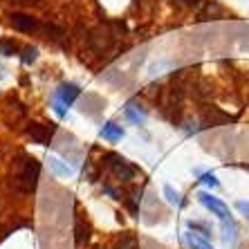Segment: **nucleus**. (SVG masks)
<instances>
[{
    "instance_id": "1",
    "label": "nucleus",
    "mask_w": 249,
    "mask_h": 249,
    "mask_svg": "<svg viewBox=\"0 0 249 249\" xmlns=\"http://www.w3.org/2000/svg\"><path fill=\"white\" fill-rule=\"evenodd\" d=\"M197 202L202 204L204 209H209V211H211L213 215H218L220 220H229V218H231V211H229V207L222 202L220 197H215L213 193L200 191V193H197Z\"/></svg>"
},
{
    "instance_id": "2",
    "label": "nucleus",
    "mask_w": 249,
    "mask_h": 249,
    "mask_svg": "<svg viewBox=\"0 0 249 249\" xmlns=\"http://www.w3.org/2000/svg\"><path fill=\"white\" fill-rule=\"evenodd\" d=\"M38 173H41V164L36 162L34 157H29L27 162H25L23 171L18 175V184L23 191H34L36 184H38Z\"/></svg>"
},
{
    "instance_id": "3",
    "label": "nucleus",
    "mask_w": 249,
    "mask_h": 249,
    "mask_svg": "<svg viewBox=\"0 0 249 249\" xmlns=\"http://www.w3.org/2000/svg\"><path fill=\"white\" fill-rule=\"evenodd\" d=\"M106 160H108V166L115 171V175L117 178H122V180H133L135 175H137V168L128 162L126 157L117 155V153H108Z\"/></svg>"
},
{
    "instance_id": "4",
    "label": "nucleus",
    "mask_w": 249,
    "mask_h": 249,
    "mask_svg": "<svg viewBox=\"0 0 249 249\" xmlns=\"http://www.w3.org/2000/svg\"><path fill=\"white\" fill-rule=\"evenodd\" d=\"M27 133L32 135V139H34L36 144L47 146L50 139H52V135L56 133V124H32V126L27 128Z\"/></svg>"
},
{
    "instance_id": "5",
    "label": "nucleus",
    "mask_w": 249,
    "mask_h": 249,
    "mask_svg": "<svg viewBox=\"0 0 249 249\" xmlns=\"http://www.w3.org/2000/svg\"><path fill=\"white\" fill-rule=\"evenodd\" d=\"M81 94V90H79V86L76 83H72V81H65V83H61V86L56 88V92H54V99H58L61 104H65V106H72L76 101V97Z\"/></svg>"
},
{
    "instance_id": "6",
    "label": "nucleus",
    "mask_w": 249,
    "mask_h": 249,
    "mask_svg": "<svg viewBox=\"0 0 249 249\" xmlns=\"http://www.w3.org/2000/svg\"><path fill=\"white\" fill-rule=\"evenodd\" d=\"M9 23H12L14 29H18V32H36V29H41V23H38L34 16H29V14H12V16H9Z\"/></svg>"
},
{
    "instance_id": "7",
    "label": "nucleus",
    "mask_w": 249,
    "mask_h": 249,
    "mask_svg": "<svg viewBox=\"0 0 249 249\" xmlns=\"http://www.w3.org/2000/svg\"><path fill=\"white\" fill-rule=\"evenodd\" d=\"M124 135H126V130H124L119 124H115V122H106L104 126L99 128V137L106 139V142H110V144H115V142H122Z\"/></svg>"
},
{
    "instance_id": "8",
    "label": "nucleus",
    "mask_w": 249,
    "mask_h": 249,
    "mask_svg": "<svg viewBox=\"0 0 249 249\" xmlns=\"http://www.w3.org/2000/svg\"><path fill=\"white\" fill-rule=\"evenodd\" d=\"M124 115H126V119L130 124H135V126H142V124L146 122V110L137 101H128L126 108H124Z\"/></svg>"
},
{
    "instance_id": "9",
    "label": "nucleus",
    "mask_w": 249,
    "mask_h": 249,
    "mask_svg": "<svg viewBox=\"0 0 249 249\" xmlns=\"http://www.w3.org/2000/svg\"><path fill=\"white\" fill-rule=\"evenodd\" d=\"M202 117H204V124H207V126H218V124H225L231 119V117L225 115V112H222L220 108H215V106H207L202 110Z\"/></svg>"
},
{
    "instance_id": "10",
    "label": "nucleus",
    "mask_w": 249,
    "mask_h": 249,
    "mask_svg": "<svg viewBox=\"0 0 249 249\" xmlns=\"http://www.w3.org/2000/svg\"><path fill=\"white\" fill-rule=\"evenodd\" d=\"M238 225H236V220H222V243L225 245H229V247H233L236 245V240H238Z\"/></svg>"
},
{
    "instance_id": "11",
    "label": "nucleus",
    "mask_w": 249,
    "mask_h": 249,
    "mask_svg": "<svg viewBox=\"0 0 249 249\" xmlns=\"http://www.w3.org/2000/svg\"><path fill=\"white\" fill-rule=\"evenodd\" d=\"M184 240H186V245H189V249H213V245H211L209 238L200 236V233L191 231V229L184 233Z\"/></svg>"
},
{
    "instance_id": "12",
    "label": "nucleus",
    "mask_w": 249,
    "mask_h": 249,
    "mask_svg": "<svg viewBox=\"0 0 249 249\" xmlns=\"http://www.w3.org/2000/svg\"><path fill=\"white\" fill-rule=\"evenodd\" d=\"M193 173L200 178L197 182H200V184H204V186H209V189H218V186H220V180H218V178H215V173H211V171H200V168H196Z\"/></svg>"
},
{
    "instance_id": "13",
    "label": "nucleus",
    "mask_w": 249,
    "mask_h": 249,
    "mask_svg": "<svg viewBox=\"0 0 249 249\" xmlns=\"http://www.w3.org/2000/svg\"><path fill=\"white\" fill-rule=\"evenodd\" d=\"M186 229H191V231H196V233H200V236H204V238H209L211 240V236H213V229L207 225V222H202V220H189L186 222Z\"/></svg>"
},
{
    "instance_id": "14",
    "label": "nucleus",
    "mask_w": 249,
    "mask_h": 249,
    "mask_svg": "<svg viewBox=\"0 0 249 249\" xmlns=\"http://www.w3.org/2000/svg\"><path fill=\"white\" fill-rule=\"evenodd\" d=\"M50 168H52L56 175H63V178H70V175H72V168L68 166V162L58 160V157H50Z\"/></svg>"
},
{
    "instance_id": "15",
    "label": "nucleus",
    "mask_w": 249,
    "mask_h": 249,
    "mask_svg": "<svg viewBox=\"0 0 249 249\" xmlns=\"http://www.w3.org/2000/svg\"><path fill=\"white\" fill-rule=\"evenodd\" d=\"M164 197H166V202L173 204V207H182V204H184V200H182L180 191H175L171 184H164Z\"/></svg>"
},
{
    "instance_id": "16",
    "label": "nucleus",
    "mask_w": 249,
    "mask_h": 249,
    "mask_svg": "<svg viewBox=\"0 0 249 249\" xmlns=\"http://www.w3.org/2000/svg\"><path fill=\"white\" fill-rule=\"evenodd\" d=\"M23 63L25 65H32V63H36L38 61V47H32V45H27V47H23Z\"/></svg>"
},
{
    "instance_id": "17",
    "label": "nucleus",
    "mask_w": 249,
    "mask_h": 249,
    "mask_svg": "<svg viewBox=\"0 0 249 249\" xmlns=\"http://www.w3.org/2000/svg\"><path fill=\"white\" fill-rule=\"evenodd\" d=\"M18 52V45L12 41V38H5V41H0V54H5V56H14Z\"/></svg>"
},
{
    "instance_id": "18",
    "label": "nucleus",
    "mask_w": 249,
    "mask_h": 249,
    "mask_svg": "<svg viewBox=\"0 0 249 249\" xmlns=\"http://www.w3.org/2000/svg\"><path fill=\"white\" fill-rule=\"evenodd\" d=\"M236 209L245 218H249V200H236Z\"/></svg>"
},
{
    "instance_id": "19",
    "label": "nucleus",
    "mask_w": 249,
    "mask_h": 249,
    "mask_svg": "<svg viewBox=\"0 0 249 249\" xmlns=\"http://www.w3.org/2000/svg\"><path fill=\"white\" fill-rule=\"evenodd\" d=\"M52 106H54V110H56V115H58V117H65V108H68V106L61 104L58 99H52Z\"/></svg>"
}]
</instances>
